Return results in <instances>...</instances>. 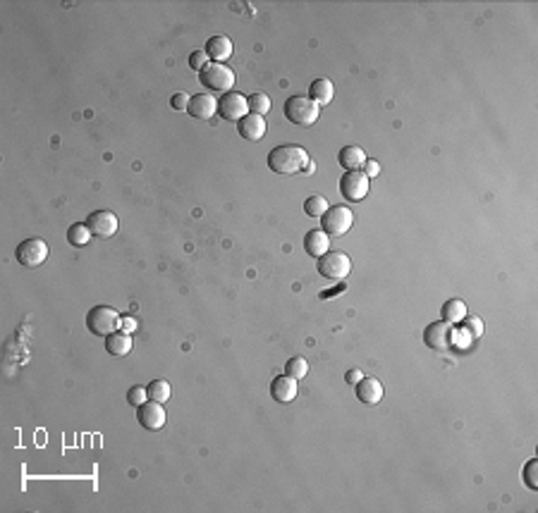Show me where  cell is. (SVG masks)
<instances>
[{
  "label": "cell",
  "instance_id": "cell-9",
  "mask_svg": "<svg viewBox=\"0 0 538 513\" xmlns=\"http://www.w3.org/2000/svg\"><path fill=\"white\" fill-rule=\"evenodd\" d=\"M218 115L223 120H228V122H240L242 118L249 115V103H246V98L242 93L228 91L218 100Z\"/></svg>",
  "mask_w": 538,
  "mask_h": 513
},
{
  "label": "cell",
  "instance_id": "cell-13",
  "mask_svg": "<svg viewBox=\"0 0 538 513\" xmlns=\"http://www.w3.org/2000/svg\"><path fill=\"white\" fill-rule=\"evenodd\" d=\"M187 113L192 115L194 120L208 122V120H213V115L218 113V100L210 96V93H197L194 98H189Z\"/></svg>",
  "mask_w": 538,
  "mask_h": 513
},
{
  "label": "cell",
  "instance_id": "cell-30",
  "mask_svg": "<svg viewBox=\"0 0 538 513\" xmlns=\"http://www.w3.org/2000/svg\"><path fill=\"white\" fill-rule=\"evenodd\" d=\"M462 325L472 332L474 339H478V337L483 335V322H481V318H476V315H467V318L462 320Z\"/></svg>",
  "mask_w": 538,
  "mask_h": 513
},
{
  "label": "cell",
  "instance_id": "cell-34",
  "mask_svg": "<svg viewBox=\"0 0 538 513\" xmlns=\"http://www.w3.org/2000/svg\"><path fill=\"white\" fill-rule=\"evenodd\" d=\"M378 172H381V165H378V160H368V158H366V162H364V174L371 179V177H376Z\"/></svg>",
  "mask_w": 538,
  "mask_h": 513
},
{
  "label": "cell",
  "instance_id": "cell-18",
  "mask_svg": "<svg viewBox=\"0 0 538 513\" xmlns=\"http://www.w3.org/2000/svg\"><path fill=\"white\" fill-rule=\"evenodd\" d=\"M232 50H235V46H232L228 36H210L206 41V55L213 62H225L232 55Z\"/></svg>",
  "mask_w": 538,
  "mask_h": 513
},
{
  "label": "cell",
  "instance_id": "cell-21",
  "mask_svg": "<svg viewBox=\"0 0 538 513\" xmlns=\"http://www.w3.org/2000/svg\"><path fill=\"white\" fill-rule=\"evenodd\" d=\"M333 93H335V88H333V82H330V79H316L309 88V98L314 100L316 105H328L330 100H333Z\"/></svg>",
  "mask_w": 538,
  "mask_h": 513
},
{
  "label": "cell",
  "instance_id": "cell-16",
  "mask_svg": "<svg viewBox=\"0 0 538 513\" xmlns=\"http://www.w3.org/2000/svg\"><path fill=\"white\" fill-rule=\"evenodd\" d=\"M297 380L289 377V375H280L271 382V396L278 401V404H289L297 396Z\"/></svg>",
  "mask_w": 538,
  "mask_h": 513
},
{
  "label": "cell",
  "instance_id": "cell-26",
  "mask_svg": "<svg viewBox=\"0 0 538 513\" xmlns=\"http://www.w3.org/2000/svg\"><path fill=\"white\" fill-rule=\"evenodd\" d=\"M285 373H287L289 377H294V380H302L304 375L309 373V363L304 361L302 356H294V358H289V361L285 363Z\"/></svg>",
  "mask_w": 538,
  "mask_h": 513
},
{
  "label": "cell",
  "instance_id": "cell-15",
  "mask_svg": "<svg viewBox=\"0 0 538 513\" xmlns=\"http://www.w3.org/2000/svg\"><path fill=\"white\" fill-rule=\"evenodd\" d=\"M237 131H240V136L244 141H261L263 134H266V120L261 118V115H254L249 113L246 118H242L240 122H237Z\"/></svg>",
  "mask_w": 538,
  "mask_h": 513
},
{
  "label": "cell",
  "instance_id": "cell-32",
  "mask_svg": "<svg viewBox=\"0 0 538 513\" xmlns=\"http://www.w3.org/2000/svg\"><path fill=\"white\" fill-rule=\"evenodd\" d=\"M210 62V57L206 55V50H194L192 55H189V67L192 70H197V72H201L206 65Z\"/></svg>",
  "mask_w": 538,
  "mask_h": 513
},
{
  "label": "cell",
  "instance_id": "cell-35",
  "mask_svg": "<svg viewBox=\"0 0 538 513\" xmlns=\"http://www.w3.org/2000/svg\"><path fill=\"white\" fill-rule=\"evenodd\" d=\"M361 377H364V373H361V370H359V368H355V370H350V373H347V375H345L347 384H357V382H359V380H361Z\"/></svg>",
  "mask_w": 538,
  "mask_h": 513
},
{
  "label": "cell",
  "instance_id": "cell-24",
  "mask_svg": "<svg viewBox=\"0 0 538 513\" xmlns=\"http://www.w3.org/2000/svg\"><path fill=\"white\" fill-rule=\"evenodd\" d=\"M146 391H149V399L151 401L165 404V401L170 399V382H165V380H154V382L146 387Z\"/></svg>",
  "mask_w": 538,
  "mask_h": 513
},
{
  "label": "cell",
  "instance_id": "cell-28",
  "mask_svg": "<svg viewBox=\"0 0 538 513\" xmlns=\"http://www.w3.org/2000/svg\"><path fill=\"white\" fill-rule=\"evenodd\" d=\"M474 344V337L472 332L467 330V327H460V330H452V346L455 348H462V351H467V348H472Z\"/></svg>",
  "mask_w": 538,
  "mask_h": 513
},
{
  "label": "cell",
  "instance_id": "cell-2",
  "mask_svg": "<svg viewBox=\"0 0 538 513\" xmlns=\"http://www.w3.org/2000/svg\"><path fill=\"white\" fill-rule=\"evenodd\" d=\"M87 327L91 335L108 337L113 332L123 330V315L110 306H93L87 313Z\"/></svg>",
  "mask_w": 538,
  "mask_h": 513
},
{
  "label": "cell",
  "instance_id": "cell-31",
  "mask_svg": "<svg viewBox=\"0 0 538 513\" xmlns=\"http://www.w3.org/2000/svg\"><path fill=\"white\" fill-rule=\"evenodd\" d=\"M146 399H149V391H146V387H132L127 391V401H129V406H134V409H139Z\"/></svg>",
  "mask_w": 538,
  "mask_h": 513
},
{
  "label": "cell",
  "instance_id": "cell-20",
  "mask_svg": "<svg viewBox=\"0 0 538 513\" xmlns=\"http://www.w3.org/2000/svg\"><path fill=\"white\" fill-rule=\"evenodd\" d=\"M337 162H340L347 172L359 170V167H364V162H366V153H364L361 146H345L340 151V156H337Z\"/></svg>",
  "mask_w": 538,
  "mask_h": 513
},
{
  "label": "cell",
  "instance_id": "cell-4",
  "mask_svg": "<svg viewBox=\"0 0 538 513\" xmlns=\"http://www.w3.org/2000/svg\"><path fill=\"white\" fill-rule=\"evenodd\" d=\"M199 82L208 91H225L228 93L235 86V72L223 62H208L201 72H199Z\"/></svg>",
  "mask_w": 538,
  "mask_h": 513
},
{
  "label": "cell",
  "instance_id": "cell-36",
  "mask_svg": "<svg viewBox=\"0 0 538 513\" xmlns=\"http://www.w3.org/2000/svg\"><path fill=\"white\" fill-rule=\"evenodd\" d=\"M123 330L129 332V335H132V332L136 330V320H134V318H123Z\"/></svg>",
  "mask_w": 538,
  "mask_h": 513
},
{
  "label": "cell",
  "instance_id": "cell-11",
  "mask_svg": "<svg viewBox=\"0 0 538 513\" xmlns=\"http://www.w3.org/2000/svg\"><path fill=\"white\" fill-rule=\"evenodd\" d=\"M424 342H426V346L433 348V351H447V348H452L450 322H445V320L431 322V325L424 330Z\"/></svg>",
  "mask_w": 538,
  "mask_h": 513
},
{
  "label": "cell",
  "instance_id": "cell-25",
  "mask_svg": "<svg viewBox=\"0 0 538 513\" xmlns=\"http://www.w3.org/2000/svg\"><path fill=\"white\" fill-rule=\"evenodd\" d=\"M328 208L330 205L323 196H309V198L304 200V213H307L309 218H321Z\"/></svg>",
  "mask_w": 538,
  "mask_h": 513
},
{
  "label": "cell",
  "instance_id": "cell-33",
  "mask_svg": "<svg viewBox=\"0 0 538 513\" xmlns=\"http://www.w3.org/2000/svg\"><path fill=\"white\" fill-rule=\"evenodd\" d=\"M187 105H189V96L187 93H175V96L170 98V108L172 110H187Z\"/></svg>",
  "mask_w": 538,
  "mask_h": 513
},
{
  "label": "cell",
  "instance_id": "cell-27",
  "mask_svg": "<svg viewBox=\"0 0 538 513\" xmlns=\"http://www.w3.org/2000/svg\"><path fill=\"white\" fill-rule=\"evenodd\" d=\"M246 103H249V113L261 115V118L271 110V98H268L266 93H251V96L246 98Z\"/></svg>",
  "mask_w": 538,
  "mask_h": 513
},
{
  "label": "cell",
  "instance_id": "cell-29",
  "mask_svg": "<svg viewBox=\"0 0 538 513\" xmlns=\"http://www.w3.org/2000/svg\"><path fill=\"white\" fill-rule=\"evenodd\" d=\"M536 470H538V461H536V458H531V461L526 463V468H524V483H526V487H529L531 492L538 489Z\"/></svg>",
  "mask_w": 538,
  "mask_h": 513
},
{
  "label": "cell",
  "instance_id": "cell-1",
  "mask_svg": "<svg viewBox=\"0 0 538 513\" xmlns=\"http://www.w3.org/2000/svg\"><path fill=\"white\" fill-rule=\"evenodd\" d=\"M311 162L309 153L299 146L285 144V146H276L271 153H268V167H271L276 174H294V172H304L307 165Z\"/></svg>",
  "mask_w": 538,
  "mask_h": 513
},
{
  "label": "cell",
  "instance_id": "cell-3",
  "mask_svg": "<svg viewBox=\"0 0 538 513\" xmlns=\"http://www.w3.org/2000/svg\"><path fill=\"white\" fill-rule=\"evenodd\" d=\"M321 105H316L309 96H292L285 103V118L292 124L299 127H311L319 122Z\"/></svg>",
  "mask_w": 538,
  "mask_h": 513
},
{
  "label": "cell",
  "instance_id": "cell-6",
  "mask_svg": "<svg viewBox=\"0 0 538 513\" xmlns=\"http://www.w3.org/2000/svg\"><path fill=\"white\" fill-rule=\"evenodd\" d=\"M355 225V213L347 205H330L323 215H321V227L328 236H342L350 232Z\"/></svg>",
  "mask_w": 538,
  "mask_h": 513
},
{
  "label": "cell",
  "instance_id": "cell-10",
  "mask_svg": "<svg viewBox=\"0 0 538 513\" xmlns=\"http://www.w3.org/2000/svg\"><path fill=\"white\" fill-rule=\"evenodd\" d=\"M87 227L93 236H98V239H110V236L118 234L120 220H118V215L110 213V210H96V213H91L87 218Z\"/></svg>",
  "mask_w": 538,
  "mask_h": 513
},
{
  "label": "cell",
  "instance_id": "cell-12",
  "mask_svg": "<svg viewBox=\"0 0 538 513\" xmlns=\"http://www.w3.org/2000/svg\"><path fill=\"white\" fill-rule=\"evenodd\" d=\"M136 420H139V425L149 432L163 430V425H165V411H163V406L158 404V401L149 399L136 409Z\"/></svg>",
  "mask_w": 538,
  "mask_h": 513
},
{
  "label": "cell",
  "instance_id": "cell-22",
  "mask_svg": "<svg viewBox=\"0 0 538 513\" xmlns=\"http://www.w3.org/2000/svg\"><path fill=\"white\" fill-rule=\"evenodd\" d=\"M440 315H442V320L450 322V325L452 322H462L464 318H467V306H464L462 299H450V301L442 304Z\"/></svg>",
  "mask_w": 538,
  "mask_h": 513
},
{
  "label": "cell",
  "instance_id": "cell-7",
  "mask_svg": "<svg viewBox=\"0 0 538 513\" xmlns=\"http://www.w3.org/2000/svg\"><path fill=\"white\" fill-rule=\"evenodd\" d=\"M15 256H17V261L22 263L24 268H39L46 263V258H48V244H46L44 239H24L22 244L17 246V251H15Z\"/></svg>",
  "mask_w": 538,
  "mask_h": 513
},
{
  "label": "cell",
  "instance_id": "cell-19",
  "mask_svg": "<svg viewBox=\"0 0 538 513\" xmlns=\"http://www.w3.org/2000/svg\"><path fill=\"white\" fill-rule=\"evenodd\" d=\"M304 251L309 253L311 258H321L330 251V236L325 234L323 230H314L304 236Z\"/></svg>",
  "mask_w": 538,
  "mask_h": 513
},
{
  "label": "cell",
  "instance_id": "cell-8",
  "mask_svg": "<svg viewBox=\"0 0 538 513\" xmlns=\"http://www.w3.org/2000/svg\"><path fill=\"white\" fill-rule=\"evenodd\" d=\"M368 177L364 174L361 170H352V172H345V177L340 179V194L345 200H352V203H359V200L366 198L368 194Z\"/></svg>",
  "mask_w": 538,
  "mask_h": 513
},
{
  "label": "cell",
  "instance_id": "cell-5",
  "mask_svg": "<svg viewBox=\"0 0 538 513\" xmlns=\"http://www.w3.org/2000/svg\"><path fill=\"white\" fill-rule=\"evenodd\" d=\"M316 270H319L321 277H325L328 282H340V279H345L347 274H350L352 261H350V256L342 251H328L325 256L319 258Z\"/></svg>",
  "mask_w": 538,
  "mask_h": 513
},
{
  "label": "cell",
  "instance_id": "cell-23",
  "mask_svg": "<svg viewBox=\"0 0 538 513\" xmlns=\"http://www.w3.org/2000/svg\"><path fill=\"white\" fill-rule=\"evenodd\" d=\"M91 232H89L87 225H82V222H75V225H70V230H67V241H70L72 246H87L89 241H91Z\"/></svg>",
  "mask_w": 538,
  "mask_h": 513
},
{
  "label": "cell",
  "instance_id": "cell-17",
  "mask_svg": "<svg viewBox=\"0 0 538 513\" xmlns=\"http://www.w3.org/2000/svg\"><path fill=\"white\" fill-rule=\"evenodd\" d=\"M132 335L129 332H125V330H118V332H113V335H108L105 337V351L110 353V356H115V358H123V356H127V353L132 351Z\"/></svg>",
  "mask_w": 538,
  "mask_h": 513
},
{
  "label": "cell",
  "instance_id": "cell-14",
  "mask_svg": "<svg viewBox=\"0 0 538 513\" xmlns=\"http://www.w3.org/2000/svg\"><path fill=\"white\" fill-rule=\"evenodd\" d=\"M383 391L385 389H383L381 380H376V377H366V375H364V377L357 382V399L361 401V404H366V406L381 404Z\"/></svg>",
  "mask_w": 538,
  "mask_h": 513
}]
</instances>
